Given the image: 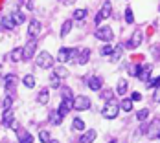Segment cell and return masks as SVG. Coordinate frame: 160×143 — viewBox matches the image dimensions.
I'll use <instances>...</instances> for the list:
<instances>
[{"label": "cell", "instance_id": "1", "mask_svg": "<svg viewBox=\"0 0 160 143\" xmlns=\"http://www.w3.org/2000/svg\"><path fill=\"white\" fill-rule=\"evenodd\" d=\"M118 112H120V105H116L112 101H107V105L101 108V116L105 119H116L118 117Z\"/></svg>", "mask_w": 160, "mask_h": 143}, {"label": "cell", "instance_id": "2", "mask_svg": "<svg viewBox=\"0 0 160 143\" xmlns=\"http://www.w3.org/2000/svg\"><path fill=\"white\" fill-rule=\"evenodd\" d=\"M37 66L39 68H42V70H50V68H53V57L50 55L48 51H41L39 55H37Z\"/></svg>", "mask_w": 160, "mask_h": 143}, {"label": "cell", "instance_id": "3", "mask_svg": "<svg viewBox=\"0 0 160 143\" xmlns=\"http://www.w3.org/2000/svg\"><path fill=\"white\" fill-rule=\"evenodd\" d=\"M72 105H74L76 110H88L90 105H92V101H90L87 95H76V97L72 99Z\"/></svg>", "mask_w": 160, "mask_h": 143}, {"label": "cell", "instance_id": "4", "mask_svg": "<svg viewBox=\"0 0 160 143\" xmlns=\"http://www.w3.org/2000/svg\"><path fill=\"white\" fill-rule=\"evenodd\" d=\"M35 50H37V41L28 39L26 46L22 48V61H30L33 55H35Z\"/></svg>", "mask_w": 160, "mask_h": 143}, {"label": "cell", "instance_id": "5", "mask_svg": "<svg viewBox=\"0 0 160 143\" xmlns=\"http://www.w3.org/2000/svg\"><path fill=\"white\" fill-rule=\"evenodd\" d=\"M96 39L103 41V42H111L114 39V33H112V30L109 26H103V28H98L96 30Z\"/></svg>", "mask_w": 160, "mask_h": 143}, {"label": "cell", "instance_id": "6", "mask_svg": "<svg viewBox=\"0 0 160 143\" xmlns=\"http://www.w3.org/2000/svg\"><path fill=\"white\" fill-rule=\"evenodd\" d=\"M145 132H147V138H157L160 134V119L157 117V119H153L149 125H147V128H145Z\"/></svg>", "mask_w": 160, "mask_h": 143}, {"label": "cell", "instance_id": "7", "mask_svg": "<svg viewBox=\"0 0 160 143\" xmlns=\"http://www.w3.org/2000/svg\"><path fill=\"white\" fill-rule=\"evenodd\" d=\"M39 35H41V22H39V20H32L30 26H28V39L37 41Z\"/></svg>", "mask_w": 160, "mask_h": 143}, {"label": "cell", "instance_id": "8", "mask_svg": "<svg viewBox=\"0 0 160 143\" xmlns=\"http://www.w3.org/2000/svg\"><path fill=\"white\" fill-rule=\"evenodd\" d=\"M142 39H144V35H142V31H140V30H138V31H134V33H132V37L129 39L127 48H129V50H132V48H138L140 44H142Z\"/></svg>", "mask_w": 160, "mask_h": 143}, {"label": "cell", "instance_id": "9", "mask_svg": "<svg viewBox=\"0 0 160 143\" xmlns=\"http://www.w3.org/2000/svg\"><path fill=\"white\" fill-rule=\"evenodd\" d=\"M4 88H6V92L8 94H11L13 90L17 88V77L13 74H9V75H6V81H4Z\"/></svg>", "mask_w": 160, "mask_h": 143}, {"label": "cell", "instance_id": "10", "mask_svg": "<svg viewBox=\"0 0 160 143\" xmlns=\"http://www.w3.org/2000/svg\"><path fill=\"white\" fill-rule=\"evenodd\" d=\"M151 70H153V66L151 64H145V66H140V72H138V79L144 81V83H147L149 81V75H151Z\"/></svg>", "mask_w": 160, "mask_h": 143}, {"label": "cell", "instance_id": "11", "mask_svg": "<svg viewBox=\"0 0 160 143\" xmlns=\"http://www.w3.org/2000/svg\"><path fill=\"white\" fill-rule=\"evenodd\" d=\"M87 84H88V88H90V90L99 92V90H101V86H103V81H101V77H88Z\"/></svg>", "mask_w": 160, "mask_h": 143}, {"label": "cell", "instance_id": "12", "mask_svg": "<svg viewBox=\"0 0 160 143\" xmlns=\"http://www.w3.org/2000/svg\"><path fill=\"white\" fill-rule=\"evenodd\" d=\"M13 119H15V116H13V110H11V108L4 110V114H2V125H4V127H9V125L13 123Z\"/></svg>", "mask_w": 160, "mask_h": 143}, {"label": "cell", "instance_id": "13", "mask_svg": "<svg viewBox=\"0 0 160 143\" xmlns=\"http://www.w3.org/2000/svg\"><path fill=\"white\" fill-rule=\"evenodd\" d=\"M72 108H74V105H72V101H70V99H63V103H61V107H59V108H57V110H59V114H61V116H66V114H68V112L72 110Z\"/></svg>", "mask_w": 160, "mask_h": 143}, {"label": "cell", "instance_id": "14", "mask_svg": "<svg viewBox=\"0 0 160 143\" xmlns=\"http://www.w3.org/2000/svg\"><path fill=\"white\" fill-rule=\"evenodd\" d=\"M18 130V141L20 143H33V136L28 130H22V128H17Z\"/></svg>", "mask_w": 160, "mask_h": 143}, {"label": "cell", "instance_id": "15", "mask_svg": "<svg viewBox=\"0 0 160 143\" xmlns=\"http://www.w3.org/2000/svg\"><path fill=\"white\" fill-rule=\"evenodd\" d=\"M50 101V92H48V88H42L41 92H39V95H37V103L39 105H46Z\"/></svg>", "mask_w": 160, "mask_h": 143}, {"label": "cell", "instance_id": "16", "mask_svg": "<svg viewBox=\"0 0 160 143\" xmlns=\"http://www.w3.org/2000/svg\"><path fill=\"white\" fill-rule=\"evenodd\" d=\"M68 59H70V48H59L57 61H59V63H66Z\"/></svg>", "mask_w": 160, "mask_h": 143}, {"label": "cell", "instance_id": "17", "mask_svg": "<svg viewBox=\"0 0 160 143\" xmlns=\"http://www.w3.org/2000/svg\"><path fill=\"white\" fill-rule=\"evenodd\" d=\"M111 13H112V4L109 0H105V2H103V7H101V11H99V15L103 17V18H109Z\"/></svg>", "mask_w": 160, "mask_h": 143}, {"label": "cell", "instance_id": "18", "mask_svg": "<svg viewBox=\"0 0 160 143\" xmlns=\"http://www.w3.org/2000/svg\"><path fill=\"white\" fill-rule=\"evenodd\" d=\"M88 59H90V50L85 48V50H81L79 57H78V64H87L88 63Z\"/></svg>", "mask_w": 160, "mask_h": 143}, {"label": "cell", "instance_id": "19", "mask_svg": "<svg viewBox=\"0 0 160 143\" xmlns=\"http://www.w3.org/2000/svg\"><path fill=\"white\" fill-rule=\"evenodd\" d=\"M96 140V130H88V132H85L83 136H81V143H92Z\"/></svg>", "mask_w": 160, "mask_h": 143}, {"label": "cell", "instance_id": "20", "mask_svg": "<svg viewBox=\"0 0 160 143\" xmlns=\"http://www.w3.org/2000/svg\"><path fill=\"white\" fill-rule=\"evenodd\" d=\"M11 18H13V22H15L17 26H20V24H24V22H26V15H24L22 11H13Z\"/></svg>", "mask_w": 160, "mask_h": 143}, {"label": "cell", "instance_id": "21", "mask_svg": "<svg viewBox=\"0 0 160 143\" xmlns=\"http://www.w3.org/2000/svg\"><path fill=\"white\" fill-rule=\"evenodd\" d=\"M125 92H127V81H125V79H120V81H118V84H116V92H114V94L123 95Z\"/></svg>", "mask_w": 160, "mask_h": 143}, {"label": "cell", "instance_id": "22", "mask_svg": "<svg viewBox=\"0 0 160 143\" xmlns=\"http://www.w3.org/2000/svg\"><path fill=\"white\" fill-rule=\"evenodd\" d=\"M61 121H63V116L59 114V110H53L50 114V123L52 125H61Z\"/></svg>", "mask_w": 160, "mask_h": 143}, {"label": "cell", "instance_id": "23", "mask_svg": "<svg viewBox=\"0 0 160 143\" xmlns=\"http://www.w3.org/2000/svg\"><path fill=\"white\" fill-rule=\"evenodd\" d=\"M15 22H13V18H11V17H4V18H2V28H4V30H15Z\"/></svg>", "mask_w": 160, "mask_h": 143}, {"label": "cell", "instance_id": "24", "mask_svg": "<svg viewBox=\"0 0 160 143\" xmlns=\"http://www.w3.org/2000/svg\"><path fill=\"white\" fill-rule=\"evenodd\" d=\"M9 59L13 61V63H18L20 59H22V48H17L11 51V55H9Z\"/></svg>", "mask_w": 160, "mask_h": 143}, {"label": "cell", "instance_id": "25", "mask_svg": "<svg viewBox=\"0 0 160 143\" xmlns=\"http://www.w3.org/2000/svg\"><path fill=\"white\" fill-rule=\"evenodd\" d=\"M22 83H24V86H26V88H33V86H35V77H33L32 74H28V75H24Z\"/></svg>", "mask_w": 160, "mask_h": 143}, {"label": "cell", "instance_id": "26", "mask_svg": "<svg viewBox=\"0 0 160 143\" xmlns=\"http://www.w3.org/2000/svg\"><path fill=\"white\" fill-rule=\"evenodd\" d=\"M70 30H72V20H64L63 28H61V37H66L70 33Z\"/></svg>", "mask_w": 160, "mask_h": 143}, {"label": "cell", "instance_id": "27", "mask_svg": "<svg viewBox=\"0 0 160 143\" xmlns=\"http://www.w3.org/2000/svg\"><path fill=\"white\" fill-rule=\"evenodd\" d=\"M50 84H52V88H59V84H61V79H59V75L55 72L50 75Z\"/></svg>", "mask_w": 160, "mask_h": 143}, {"label": "cell", "instance_id": "28", "mask_svg": "<svg viewBox=\"0 0 160 143\" xmlns=\"http://www.w3.org/2000/svg\"><path fill=\"white\" fill-rule=\"evenodd\" d=\"M72 127L76 128V130H85V121H83L81 117H74V121H72Z\"/></svg>", "mask_w": 160, "mask_h": 143}, {"label": "cell", "instance_id": "29", "mask_svg": "<svg viewBox=\"0 0 160 143\" xmlns=\"http://www.w3.org/2000/svg\"><path fill=\"white\" fill-rule=\"evenodd\" d=\"M120 108L125 110V112H131L132 110V101H131V99H123V101L120 103Z\"/></svg>", "mask_w": 160, "mask_h": 143}, {"label": "cell", "instance_id": "30", "mask_svg": "<svg viewBox=\"0 0 160 143\" xmlns=\"http://www.w3.org/2000/svg\"><path fill=\"white\" fill-rule=\"evenodd\" d=\"M122 53H123V48L122 46H114V50H112V61H118L120 57H122Z\"/></svg>", "mask_w": 160, "mask_h": 143}, {"label": "cell", "instance_id": "31", "mask_svg": "<svg viewBox=\"0 0 160 143\" xmlns=\"http://www.w3.org/2000/svg\"><path fill=\"white\" fill-rule=\"evenodd\" d=\"M55 74H57V75H59V79H66V77H68V75H70V72H68V70H66V68H64V66H59V68H57V70H55Z\"/></svg>", "mask_w": 160, "mask_h": 143}, {"label": "cell", "instance_id": "32", "mask_svg": "<svg viewBox=\"0 0 160 143\" xmlns=\"http://www.w3.org/2000/svg\"><path fill=\"white\" fill-rule=\"evenodd\" d=\"M112 50H114V46H111L109 42H105V44L101 46V50H99V53H101V55H111Z\"/></svg>", "mask_w": 160, "mask_h": 143}, {"label": "cell", "instance_id": "33", "mask_svg": "<svg viewBox=\"0 0 160 143\" xmlns=\"http://www.w3.org/2000/svg\"><path fill=\"white\" fill-rule=\"evenodd\" d=\"M61 95H63V99H70V101L74 99V95H72V90H70L68 86H63V88H61Z\"/></svg>", "mask_w": 160, "mask_h": 143}, {"label": "cell", "instance_id": "34", "mask_svg": "<svg viewBox=\"0 0 160 143\" xmlns=\"http://www.w3.org/2000/svg\"><path fill=\"white\" fill-rule=\"evenodd\" d=\"M147 117H149V110H147V108L138 110V114H136V119H138V121H145Z\"/></svg>", "mask_w": 160, "mask_h": 143}, {"label": "cell", "instance_id": "35", "mask_svg": "<svg viewBox=\"0 0 160 143\" xmlns=\"http://www.w3.org/2000/svg\"><path fill=\"white\" fill-rule=\"evenodd\" d=\"M125 22H127V24H132V22H134V13H132L131 7L125 9Z\"/></svg>", "mask_w": 160, "mask_h": 143}, {"label": "cell", "instance_id": "36", "mask_svg": "<svg viewBox=\"0 0 160 143\" xmlns=\"http://www.w3.org/2000/svg\"><path fill=\"white\" fill-rule=\"evenodd\" d=\"M39 141H42V143L50 141V132L48 130H41V132H39Z\"/></svg>", "mask_w": 160, "mask_h": 143}, {"label": "cell", "instance_id": "37", "mask_svg": "<svg viewBox=\"0 0 160 143\" xmlns=\"http://www.w3.org/2000/svg\"><path fill=\"white\" fill-rule=\"evenodd\" d=\"M85 17H87V9H76L74 11V18L76 20H83Z\"/></svg>", "mask_w": 160, "mask_h": 143}, {"label": "cell", "instance_id": "38", "mask_svg": "<svg viewBox=\"0 0 160 143\" xmlns=\"http://www.w3.org/2000/svg\"><path fill=\"white\" fill-rule=\"evenodd\" d=\"M2 107H4V110H8V108L13 107V99H11V95H8V97L2 101Z\"/></svg>", "mask_w": 160, "mask_h": 143}, {"label": "cell", "instance_id": "39", "mask_svg": "<svg viewBox=\"0 0 160 143\" xmlns=\"http://www.w3.org/2000/svg\"><path fill=\"white\" fill-rule=\"evenodd\" d=\"M112 97H114V92H112V90H103L101 99H105V101H112Z\"/></svg>", "mask_w": 160, "mask_h": 143}, {"label": "cell", "instance_id": "40", "mask_svg": "<svg viewBox=\"0 0 160 143\" xmlns=\"http://www.w3.org/2000/svg\"><path fill=\"white\" fill-rule=\"evenodd\" d=\"M153 101L155 103H160V84L155 86V94H153Z\"/></svg>", "mask_w": 160, "mask_h": 143}, {"label": "cell", "instance_id": "41", "mask_svg": "<svg viewBox=\"0 0 160 143\" xmlns=\"http://www.w3.org/2000/svg\"><path fill=\"white\" fill-rule=\"evenodd\" d=\"M160 84V75L155 81H147V88H153V86H158Z\"/></svg>", "mask_w": 160, "mask_h": 143}, {"label": "cell", "instance_id": "42", "mask_svg": "<svg viewBox=\"0 0 160 143\" xmlns=\"http://www.w3.org/2000/svg\"><path fill=\"white\" fill-rule=\"evenodd\" d=\"M129 99H131V101L134 103V101H140V99H142V95L138 94V92H132V94H131V97H129Z\"/></svg>", "mask_w": 160, "mask_h": 143}, {"label": "cell", "instance_id": "43", "mask_svg": "<svg viewBox=\"0 0 160 143\" xmlns=\"http://www.w3.org/2000/svg\"><path fill=\"white\" fill-rule=\"evenodd\" d=\"M138 72H140V66H131L129 68V74L131 75H138Z\"/></svg>", "mask_w": 160, "mask_h": 143}, {"label": "cell", "instance_id": "44", "mask_svg": "<svg viewBox=\"0 0 160 143\" xmlns=\"http://www.w3.org/2000/svg\"><path fill=\"white\" fill-rule=\"evenodd\" d=\"M157 138H158V140H160V134H158V136H157Z\"/></svg>", "mask_w": 160, "mask_h": 143}, {"label": "cell", "instance_id": "45", "mask_svg": "<svg viewBox=\"0 0 160 143\" xmlns=\"http://www.w3.org/2000/svg\"><path fill=\"white\" fill-rule=\"evenodd\" d=\"M50 143H57V141H50Z\"/></svg>", "mask_w": 160, "mask_h": 143}, {"label": "cell", "instance_id": "46", "mask_svg": "<svg viewBox=\"0 0 160 143\" xmlns=\"http://www.w3.org/2000/svg\"><path fill=\"white\" fill-rule=\"evenodd\" d=\"M111 143H116V141H111Z\"/></svg>", "mask_w": 160, "mask_h": 143}]
</instances>
